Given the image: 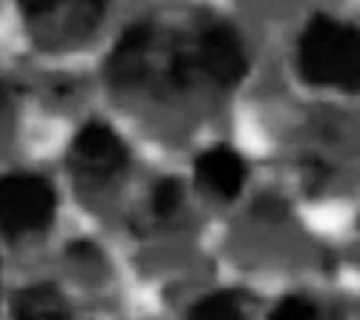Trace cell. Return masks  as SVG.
Wrapping results in <instances>:
<instances>
[{"mask_svg": "<svg viewBox=\"0 0 360 320\" xmlns=\"http://www.w3.org/2000/svg\"><path fill=\"white\" fill-rule=\"evenodd\" d=\"M297 70L314 87L360 93V29L314 15L297 44Z\"/></svg>", "mask_w": 360, "mask_h": 320, "instance_id": "6da1fadb", "label": "cell"}, {"mask_svg": "<svg viewBox=\"0 0 360 320\" xmlns=\"http://www.w3.org/2000/svg\"><path fill=\"white\" fill-rule=\"evenodd\" d=\"M55 219V191L35 173L0 177V237L18 245L38 237Z\"/></svg>", "mask_w": 360, "mask_h": 320, "instance_id": "7a4b0ae2", "label": "cell"}, {"mask_svg": "<svg viewBox=\"0 0 360 320\" xmlns=\"http://www.w3.org/2000/svg\"><path fill=\"white\" fill-rule=\"evenodd\" d=\"M67 167L81 188L101 191L118 182L130 167V151L118 133L101 122H89L78 130L67 151Z\"/></svg>", "mask_w": 360, "mask_h": 320, "instance_id": "3957f363", "label": "cell"}, {"mask_svg": "<svg viewBox=\"0 0 360 320\" xmlns=\"http://www.w3.org/2000/svg\"><path fill=\"white\" fill-rule=\"evenodd\" d=\"M18 6L44 46L84 41L107 12V0H18Z\"/></svg>", "mask_w": 360, "mask_h": 320, "instance_id": "277c9868", "label": "cell"}, {"mask_svg": "<svg viewBox=\"0 0 360 320\" xmlns=\"http://www.w3.org/2000/svg\"><path fill=\"white\" fill-rule=\"evenodd\" d=\"M193 44H196L202 75L211 84L228 90V87H236L239 81L245 78L248 55H245L243 38H239V32L233 26L214 23V26H207Z\"/></svg>", "mask_w": 360, "mask_h": 320, "instance_id": "5b68a950", "label": "cell"}, {"mask_svg": "<svg viewBox=\"0 0 360 320\" xmlns=\"http://www.w3.org/2000/svg\"><path fill=\"white\" fill-rule=\"evenodd\" d=\"M196 182L217 199H233L245 182V162L225 144H217V148L199 153Z\"/></svg>", "mask_w": 360, "mask_h": 320, "instance_id": "8992f818", "label": "cell"}, {"mask_svg": "<svg viewBox=\"0 0 360 320\" xmlns=\"http://www.w3.org/2000/svg\"><path fill=\"white\" fill-rule=\"evenodd\" d=\"M15 320H72V312L52 283H32L15 297Z\"/></svg>", "mask_w": 360, "mask_h": 320, "instance_id": "52a82bcc", "label": "cell"}, {"mask_svg": "<svg viewBox=\"0 0 360 320\" xmlns=\"http://www.w3.org/2000/svg\"><path fill=\"white\" fill-rule=\"evenodd\" d=\"M188 320H245L243 314V297L233 295V292H219V295H211L199 300Z\"/></svg>", "mask_w": 360, "mask_h": 320, "instance_id": "ba28073f", "label": "cell"}, {"mask_svg": "<svg viewBox=\"0 0 360 320\" xmlns=\"http://www.w3.org/2000/svg\"><path fill=\"white\" fill-rule=\"evenodd\" d=\"M179 202H182V185L176 179H162L150 196V211L156 219H167L179 211Z\"/></svg>", "mask_w": 360, "mask_h": 320, "instance_id": "9c48e42d", "label": "cell"}, {"mask_svg": "<svg viewBox=\"0 0 360 320\" xmlns=\"http://www.w3.org/2000/svg\"><path fill=\"white\" fill-rule=\"evenodd\" d=\"M268 320H317V306L306 297L288 295L274 306V312L268 314Z\"/></svg>", "mask_w": 360, "mask_h": 320, "instance_id": "30bf717a", "label": "cell"}, {"mask_svg": "<svg viewBox=\"0 0 360 320\" xmlns=\"http://www.w3.org/2000/svg\"><path fill=\"white\" fill-rule=\"evenodd\" d=\"M9 110H12V90L0 81V124L9 119Z\"/></svg>", "mask_w": 360, "mask_h": 320, "instance_id": "8fae6325", "label": "cell"}]
</instances>
